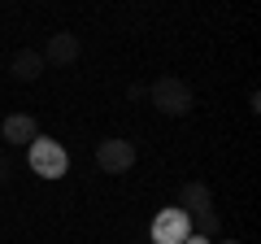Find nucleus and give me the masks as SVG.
Returning <instances> with one entry per match:
<instances>
[{
	"label": "nucleus",
	"instance_id": "obj_1",
	"mask_svg": "<svg viewBox=\"0 0 261 244\" xmlns=\"http://www.w3.org/2000/svg\"><path fill=\"white\" fill-rule=\"evenodd\" d=\"M27 166H31V175H39V179H61L65 170H70V153H65L61 140L39 135V140L27 144Z\"/></svg>",
	"mask_w": 261,
	"mask_h": 244
},
{
	"label": "nucleus",
	"instance_id": "obj_2",
	"mask_svg": "<svg viewBox=\"0 0 261 244\" xmlns=\"http://www.w3.org/2000/svg\"><path fill=\"white\" fill-rule=\"evenodd\" d=\"M148 101L157 105V113H166V118H183V113H192V105H196V96H192V87L183 83V79H157V83L148 87Z\"/></svg>",
	"mask_w": 261,
	"mask_h": 244
},
{
	"label": "nucleus",
	"instance_id": "obj_3",
	"mask_svg": "<svg viewBox=\"0 0 261 244\" xmlns=\"http://www.w3.org/2000/svg\"><path fill=\"white\" fill-rule=\"evenodd\" d=\"M148 235H152V244H183L187 235H192V218H187L178 205H166V209H157Z\"/></svg>",
	"mask_w": 261,
	"mask_h": 244
},
{
	"label": "nucleus",
	"instance_id": "obj_4",
	"mask_svg": "<svg viewBox=\"0 0 261 244\" xmlns=\"http://www.w3.org/2000/svg\"><path fill=\"white\" fill-rule=\"evenodd\" d=\"M96 166L105 175H126L135 166V144L130 140H100L96 144Z\"/></svg>",
	"mask_w": 261,
	"mask_h": 244
},
{
	"label": "nucleus",
	"instance_id": "obj_5",
	"mask_svg": "<svg viewBox=\"0 0 261 244\" xmlns=\"http://www.w3.org/2000/svg\"><path fill=\"white\" fill-rule=\"evenodd\" d=\"M44 66H74L79 61V35L74 31H57V35H48L44 44Z\"/></svg>",
	"mask_w": 261,
	"mask_h": 244
},
{
	"label": "nucleus",
	"instance_id": "obj_6",
	"mask_svg": "<svg viewBox=\"0 0 261 244\" xmlns=\"http://www.w3.org/2000/svg\"><path fill=\"white\" fill-rule=\"evenodd\" d=\"M0 140H5V144H31V140H39V118H35V113H9V118L0 122Z\"/></svg>",
	"mask_w": 261,
	"mask_h": 244
},
{
	"label": "nucleus",
	"instance_id": "obj_7",
	"mask_svg": "<svg viewBox=\"0 0 261 244\" xmlns=\"http://www.w3.org/2000/svg\"><path fill=\"white\" fill-rule=\"evenodd\" d=\"M174 205L183 209L187 218H196V214H205V209H214V192H209V183L192 179V183H183V188H178V201H174Z\"/></svg>",
	"mask_w": 261,
	"mask_h": 244
},
{
	"label": "nucleus",
	"instance_id": "obj_8",
	"mask_svg": "<svg viewBox=\"0 0 261 244\" xmlns=\"http://www.w3.org/2000/svg\"><path fill=\"white\" fill-rule=\"evenodd\" d=\"M44 70H48V66H44V57H39L35 48H18V53H13V61H9V75L22 79V83H35Z\"/></svg>",
	"mask_w": 261,
	"mask_h": 244
},
{
	"label": "nucleus",
	"instance_id": "obj_9",
	"mask_svg": "<svg viewBox=\"0 0 261 244\" xmlns=\"http://www.w3.org/2000/svg\"><path fill=\"white\" fill-rule=\"evenodd\" d=\"M192 231H196V235H205V240H214V235L222 231V218H218V209H205V214H196V218H192Z\"/></svg>",
	"mask_w": 261,
	"mask_h": 244
},
{
	"label": "nucleus",
	"instance_id": "obj_10",
	"mask_svg": "<svg viewBox=\"0 0 261 244\" xmlns=\"http://www.w3.org/2000/svg\"><path fill=\"white\" fill-rule=\"evenodd\" d=\"M183 244H214V240H205V235H196V231H192V235H187Z\"/></svg>",
	"mask_w": 261,
	"mask_h": 244
},
{
	"label": "nucleus",
	"instance_id": "obj_11",
	"mask_svg": "<svg viewBox=\"0 0 261 244\" xmlns=\"http://www.w3.org/2000/svg\"><path fill=\"white\" fill-rule=\"evenodd\" d=\"M5 175H9V161H5V157H0V183H5Z\"/></svg>",
	"mask_w": 261,
	"mask_h": 244
},
{
	"label": "nucleus",
	"instance_id": "obj_12",
	"mask_svg": "<svg viewBox=\"0 0 261 244\" xmlns=\"http://www.w3.org/2000/svg\"><path fill=\"white\" fill-rule=\"evenodd\" d=\"M218 244H240V240H218Z\"/></svg>",
	"mask_w": 261,
	"mask_h": 244
}]
</instances>
